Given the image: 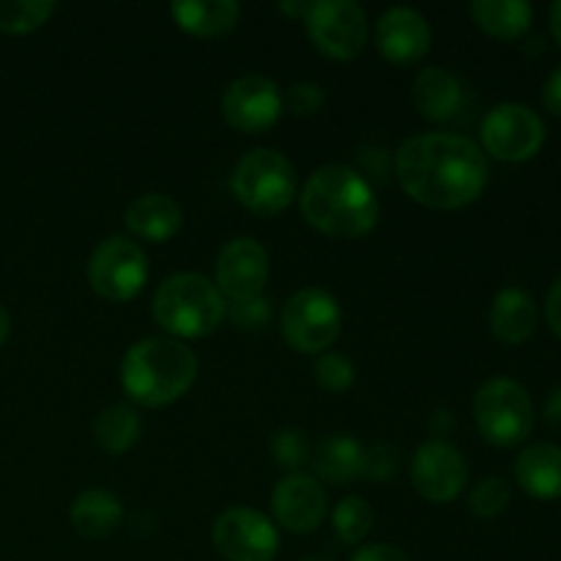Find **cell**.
<instances>
[{"instance_id": "obj_23", "label": "cell", "mask_w": 561, "mask_h": 561, "mask_svg": "<svg viewBox=\"0 0 561 561\" xmlns=\"http://www.w3.org/2000/svg\"><path fill=\"white\" fill-rule=\"evenodd\" d=\"M124 524V504L115 493L91 488L71 504V526L85 540H107Z\"/></svg>"}, {"instance_id": "obj_12", "label": "cell", "mask_w": 561, "mask_h": 561, "mask_svg": "<svg viewBox=\"0 0 561 561\" xmlns=\"http://www.w3.org/2000/svg\"><path fill=\"white\" fill-rule=\"evenodd\" d=\"M469 482V463L463 453L447 442L422 444L411 460V485L433 504H449L463 493Z\"/></svg>"}, {"instance_id": "obj_28", "label": "cell", "mask_w": 561, "mask_h": 561, "mask_svg": "<svg viewBox=\"0 0 561 561\" xmlns=\"http://www.w3.org/2000/svg\"><path fill=\"white\" fill-rule=\"evenodd\" d=\"M310 455L312 453H310V444H307L305 433L294 431V427L274 433L272 458L279 469L290 471V474H299L301 466L310 463Z\"/></svg>"}, {"instance_id": "obj_2", "label": "cell", "mask_w": 561, "mask_h": 561, "mask_svg": "<svg viewBox=\"0 0 561 561\" xmlns=\"http://www.w3.org/2000/svg\"><path fill=\"white\" fill-rule=\"evenodd\" d=\"M301 217L329 239L351 241L378 225V197L370 181L345 164H327L307 179L299 197Z\"/></svg>"}, {"instance_id": "obj_38", "label": "cell", "mask_w": 561, "mask_h": 561, "mask_svg": "<svg viewBox=\"0 0 561 561\" xmlns=\"http://www.w3.org/2000/svg\"><path fill=\"white\" fill-rule=\"evenodd\" d=\"M310 9H312L310 0H290V3H279V11L288 14L290 20L296 22H305L307 16H310Z\"/></svg>"}, {"instance_id": "obj_14", "label": "cell", "mask_w": 561, "mask_h": 561, "mask_svg": "<svg viewBox=\"0 0 561 561\" xmlns=\"http://www.w3.org/2000/svg\"><path fill=\"white\" fill-rule=\"evenodd\" d=\"M327 491L310 474H288L272 491L274 520L294 535H312L327 518Z\"/></svg>"}, {"instance_id": "obj_7", "label": "cell", "mask_w": 561, "mask_h": 561, "mask_svg": "<svg viewBox=\"0 0 561 561\" xmlns=\"http://www.w3.org/2000/svg\"><path fill=\"white\" fill-rule=\"evenodd\" d=\"M279 329L285 343L299 354H327L343 332V312L332 294L305 288L285 301Z\"/></svg>"}, {"instance_id": "obj_32", "label": "cell", "mask_w": 561, "mask_h": 561, "mask_svg": "<svg viewBox=\"0 0 561 561\" xmlns=\"http://www.w3.org/2000/svg\"><path fill=\"white\" fill-rule=\"evenodd\" d=\"M230 321L239 329H244V332H261V329H266L272 323V307H268V301L263 296L250 301H236L230 307Z\"/></svg>"}, {"instance_id": "obj_16", "label": "cell", "mask_w": 561, "mask_h": 561, "mask_svg": "<svg viewBox=\"0 0 561 561\" xmlns=\"http://www.w3.org/2000/svg\"><path fill=\"white\" fill-rule=\"evenodd\" d=\"M431 25L416 9L398 5V9L383 11L376 25L378 53L394 66L420 64L431 53Z\"/></svg>"}, {"instance_id": "obj_1", "label": "cell", "mask_w": 561, "mask_h": 561, "mask_svg": "<svg viewBox=\"0 0 561 561\" xmlns=\"http://www.w3.org/2000/svg\"><path fill=\"white\" fill-rule=\"evenodd\" d=\"M394 175L420 206L455 211L482 195L488 159L474 140L453 131H431L405 140L394 153Z\"/></svg>"}, {"instance_id": "obj_26", "label": "cell", "mask_w": 561, "mask_h": 561, "mask_svg": "<svg viewBox=\"0 0 561 561\" xmlns=\"http://www.w3.org/2000/svg\"><path fill=\"white\" fill-rule=\"evenodd\" d=\"M53 14L55 3L49 0H0V33H33L47 25Z\"/></svg>"}, {"instance_id": "obj_42", "label": "cell", "mask_w": 561, "mask_h": 561, "mask_svg": "<svg viewBox=\"0 0 561 561\" xmlns=\"http://www.w3.org/2000/svg\"><path fill=\"white\" fill-rule=\"evenodd\" d=\"M299 561H334V559H329V557H305V559H299Z\"/></svg>"}, {"instance_id": "obj_15", "label": "cell", "mask_w": 561, "mask_h": 561, "mask_svg": "<svg viewBox=\"0 0 561 561\" xmlns=\"http://www.w3.org/2000/svg\"><path fill=\"white\" fill-rule=\"evenodd\" d=\"M268 279V255L255 239H233L217 257V288L225 299H257Z\"/></svg>"}, {"instance_id": "obj_5", "label": "cell", "mask_w": 561, "mask_h": 561, "mask_svg": "<svg viewBox=\"0 0 561 561\" xmlns=\"http://www.w3.org/2000/svg\"><path fill=\"white\" fill-rule=\"evenodd\" d=\"M230 186L247 211L257 217H274L294 203L299 179L288 157L274 148H252L236 164Z\"/></svg>"}, {"instance_id": "obj_27", "label": "cell", "mask_w": 561, "mask_h": 561, "mask_svg": "<svg viewBox=\"0 0 561 561\" xmlns=\"http://www.w3.org/2000/svg\"><path fill=\"white\" fill-rule=\"evenodd\" d=\"M332 520H334V531H337V537L345 542V546H359V542L370 535L373 520L376 518H373V510L365 499L348 496L337 504Z\"/></svg>"}, {"instance_id": "obj_25", "label": "cell", "mask_w": 561, "mask_h": 561, "mask_svg": "<svg viewBox=\"0 0 561 561\" xmlns=\"http://www.w3.org/2000/svg\"><path fill=\"white\" fill-rule=\"evenodd\" d=\"M142 433L140 414L129 405H110L96 416L93 425V436H96L99 447L110 455H124L137 444Z\"/></svg>"}, {"instance_id": "obj_10", "label": "cell", "mask_w": 561, "mask_h": 561, "mask_svg": "<svg viewBox=\"0 0 561 561\" xmlns=\"http://www.w3.org/2000/svg\"><path fill=\"white\" fill-rule=\"evenodd\" d=\"M305 25L318 53L332 60H354L367 44V16L354 0H316Z\"/></svg>"}, {"instance_id": "obj_13", "label": "cell", "mask_w": 561, "mask_h": 561, "mask_svg": "<svg viewBox=\"0 0 561 561\" xmlns=\"http://www.w3.org/2000/svg\"><path fill=\"white\" fill-rule=\"evenodd\" d=\"M283 93L268 77L247 75L228 85L222 96V115L228 126L244 135L268 131L283 115Z\"/></svg>"}, {"instance_id": "obj_9", "label": "cell", "mask_w": 561, "mask_h": 561, "mask_svg": "<svg viewBox=\"0 0 561 561\" xmlns=\"http://www.w3.org/2000/svg\"><path fill=\"white\" fill-rule=\"evenodd\" d=\"M480 140L499 162H529L546 142V124L526 104L504 102L482 118Z\"/></svg>"}, {"instance_id": "obj_33", "label": "cell", "mask_w": 561, "mask_h": 561, "mask_svg": "<svg viewBox=\"0 0 561 561\" xmlns=\"http://www.w3.org/2000/svg\"><path fill=\"white\" fill-rule=\"evenodd\" d=\"M398 471V453L392 447H373L367 449L365 460V477L373 482H383L394 477Z\"/></svg>"}, {"instance_id": "obj_4", "label": "cell", "mask_w": 561, "mask_h": 561, "mask_svg": "<svg viewBox=\"0 0 561 561\" xmlns=\"http://www.w3.org/2000/svg\"><path fill=\"white\" fill-rule=\"evenodd\" d=\"M225 296L208 277L181 272L164 279L153 294V318L173 340H201L225 321Z\"/></svg>"}, {"instance_id": "obj_35", "label": "cell", "mask_w": 561, "mask_h": 561, "mask_svg": "<svg viewBox=\"0 0 561 561\" xmlns=\"http://www.w3.org/2000/svg\"><path fill=\"white\" fill-rule=\"evenodd\" d=\"M546 321L551 327V332L561 340V274L553 279L551 290L546 296Z\"/></svg>"}, {"instance_id": "obj_36", "label": "cell", "mask_w": 561, "mask_h": 561, "mask_svg": "<svg viewBox=\"0 0 561 561\" xmlns=\"http://www.w3.org/2000/svg\"><path fill=\"white\" fill-rule=\"evenodd\" d=\"M542 104H546L548 113L561 118V64L548 75L546 85H542Z\"/></svg>"}, {"instance_id": "obj_21", "label": "cell", "mask_w": 561, "mask_h": 561, "mask_svg": "<svg viewBox=\"0 0 561 561\" xmlns=\"http://www.w3.org/2000/svg\"><path fill=\"white\" fill-rule=\"evenodd\" d=\"M537 305L524 288L499 290L491 307V332L499 343L520 345L535 334Z\"/></svg>"}, {"instance_id": "obj_6", "label": "cell", "mask_w": 561, "mask_h": 561, "mask_svg": "<svg viewBox=\"0 0 561 561\" xmlns=\"http://www.w3.org/2000/svg\"><path fill=\"white\" fill-rule=\"evenodd\" d=\"M474 422L488 444L515 447L535 431V405L518 381L491 378L474 394Z\"/></svg>"}, {"instance_id": "obj_8", "label": "cell", "mask_w": 561, "mask_h": 561, "mask_svg": "<svg viewBox=\"0 0 561 561\" xmlns=\"http://www.w3.org/2000/svg\"><path fill=\"white\" fill-rule=\"evenodd\" d=\"M88 283L107 301H131L148 283V257L135 241L110 236L88 261Z\"/></svg>"}, {"instance_id": "obj_18", "label": "cell", "mask_w": 561, "mask_h": 561, "mask_svg": "<svg viewBox=\"0 0 561 561\" xmlns=\"http://www.w3.org/2000/svg\"><path fill=\"white\" fill-rule=\"evenodd\" d=\"M367 449L354 436L334 433L318 442L312 449L310 463L316 469V480H327L329 485H354L365 477Z\"/></svg>"}, {"instance_id": "obj_3", "label": "cell", "mask_w": 561, "mask_h": 561, "mask_svg": "<svg viewBox=\"0 0 561 561\" xmlns=\"http://www.w3.org/2000/svg\"><path fill=\"white\" fill-rule=\"evenodd\" d=\"M197 378V356L181 340L146 337L126 351L121 362V387L146 409L175 403Z\"/></svg>"}, {"instance_id": "obj_30", "label": "cell", "mask_w": 561, "mask_h": 561, "mask_svg": "<svg viewBox=\"0 0 561 561\" xmlns=\"http://www.w3.org/2000/svg\"><path fill=\"white\" fill-rule=\"evenodd\" d=\"M316 381L318 387L332 394H345L356 381V370L351 359L340 354H321L316 362Z\"/></svg>"}, {"instance_id": "obj_37", "label": "cell", "mask_w": 561, "mask_h": 561, "mask_svg": "<svg viewBox=\"0 0 561 561\" xmlns=\"http://www.w3.org/2000/svg\"><path fill=\"white\" fill-rule=\"evenodd\" d=\"M546 422L561 431V387L553 389L546 400Z\"/></svg>"}, {"instance_id": "obj_19", "label": "cell", "mask_w": 561, "mask_h": 561, "mask_svg": "<svg viewBox=\"0 0 561 561\" xmlns=\"http://www.w3.org/2000/svg\"><path fill=\"white\" fill-rule=\"evenodd\" d=\"M515 480L540 502L561 499V447L559 444H531L515 460Z\"/></svg>"}, {"instance_id": "obj_17", "label": "cell", "mask_w": 561, "mask_h": 561, "mask_svg": "<svg viewBox=\"0 0 561 561\" xmlns=\"http://www.w3.org/2000/svg\"><path fill=\"white\" fill-rule=\"evenodd\" d=\"M124 222L137 239L162 244V241H170L179 233L181 225H184V211H181V206L170 195L148 192V195L135 197L126 206Z\"/></svg>"}, {"instance_id": "obj_20", "label": "cell", "mask_w": 561, "mask_h": 561, "mask_svg": "<svg viewBox=\"0 0 561 561\" xmlns=\"http://www.w3.org/2000/svg\"><path fill=\"white\" fill-rule=\"evenodd\" d=\"M411 102L420 110L422 118L442 124V121L455 118L463 107V85L447 69L431 66V69L416 75L414 88H411Z\"/></svg>"}, {"instance_id": "obj_29", "label": "cell", "mask_w": 561, "mask_h": 561, "mask_svg": "<svg viewBox=\"0 0 561 561\" xmlns=\"http://www.w3.org/2000/svg\"><path fill=\"white\" fill-rule=\"evenodd\" d=\"M510 499H513V493H510V485L502 477H485L471 491L469 507L477 518H496L510 507Z\"/></svg>"}, {"instance_id": "obj_39", "label": "cell", "mask_w": 561, "mask_h": 561, "mask_svg": "<svg viewBox=\"0 0 561 561\" xmlns=\"http://www.w3.org/2000/svg\"><path fill=\"white\" fill-rule=\"evenodd\" d=\"M9 334H11V316H9V310H5L3 301H0V348L5 345Z\"/></svg>"}, {"instance_id": "obj_34", "label": "cell", "mask_w": 561, "mask_h": 561, "mask_svg": "<svg viewBox=\"0 0 561 561\" xmlns=\"http://www.w3.org/2000/svg\"><path fill=\"white\" fill-rule=\"evenodd\" d=\"M351 561H411L409 553L400 551V548L387 546V542H376V546L359 548Z\"/></svg>"}, {"instance_id": "obj_31", "label": "cell", "mask_w": 561, "mask_h": 561, "mask_svg": "<svg viewBox=\"0 0 561 561\" xmlns=\"http://www.w3.org/2000/svg\"><path fill=\"white\" fill-rule=\"evenodd\" d=\"M283 104L290 113L299 115V118H307V115H316L327 104V93H323V88L318 82H294L288 88V93L283 96Z\"/></svg>"}, {"instance_id": "obj_40", "label": "cell", "mask_w": 561, "mask_h": 561, "mask_svg": "<svg viewBox=\"0 0 561 561\" xmlns=\"http://www.w3.org/2000/svg\"><path fill=\"white\" fill-rule=\"evenodd\" d=\"M551 33L561 47V0H557V3L551 5Z\"/></svg>"}, {"instance_id": "obj_22", "label": "cell", "mask_w": 561, "mask_h": 561, "mask_svg": "<svg viewBox=\"0 0 561 561\" xmlns=\"http://www.w3.org/2000/svg\"><path fill=\"white\" fill-rule=\"evenodd\" d=\"M175 25L197 38H217L239 25L241 9L233 0H181L170 5Z\"/></svg>"}, {"instance_id": "obj_41", "label": "cell", "mask_w": 561, "mask_h": 561, "mask_svg": "<svg viewBox=\"0 0 561 561\" xmlns=\"http://www.w3.org/2000/svg\"><path fill=\"white\" fill-rule=\"evenodd\" d=\"M431 427H438V431H449V427H453V420H449V414L447 411H436V414H433V420H431Z\"/></svg>"}, {"instance_id": "obj_24", "label": "cell", "mask_w": 561, "mask_h": 561, "mask_svg": "<svg viewBox=\"0 0 561 561\" xmlns=\"http://www.w3.org/2000/svg\"><path fill=\"white\" fill-rule=\"evenodd\" d=\"M471 20L499 42H513L529 31L535 9L526 0H474Z\"/></svg>"}, {"instance_id": "obj_11", "label": "cell", "mask_w": 561, "mask_h": 561, "mask_svg": "<svg viewBox=\"0 0 561 561\" xmlns=\"http://www.w3.org/2000/svg\"><path fill=\"white\" fill-rule=\"evenodd\" d=\"M214 548L228 561H274L279 551L277 526L250 507H230L214 520Z\"/></svg>"}]
</instances>
